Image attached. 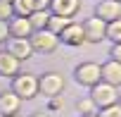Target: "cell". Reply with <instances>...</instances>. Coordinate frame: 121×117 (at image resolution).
Masks as SVG:
<instances>
[{
  "label": "cell",
  "mask_w": 121,
  "mask_h": 117,
  "mask_svg": "<svg viewBox=\"0 0 121 117\" xmlns=\"http://www.w3.org/2000/svg\"><path fill=\"white\" fill-rule=\"evenodd\" d=\"M64 86H67V79H64L62 72L50 69V72H43L38 77V96L55 98V96H59V93L64 91Z\"/></svg>",
  "instance_id": "1"
},
{
  "label": "cell",
  "mask_w": 121,
  "mask_h": 117,
  "mask_svg": "<svg viewBox=\"0 0 121 117\" xmlns=\"http://www.w3.org/2000/svg\"><path fill=\"white\" fill-rule=\"evenodd\" d=\"M12 91L22 100H33L38 96V77L31 72H19L17 77H12Z\"/></svg>",
  "instance_id": "2"
},
{
  "label": "cell",
  "mask_w": 121,
  "mask_h": 117,
  "mask_svg": "<svg viewBox=\"0 0 121 117\" xmlns=\"http://www.w3.org/2000/svg\"><path fill=\"white\" fill-rule=\"evenodd\" d=\"M29 43H31L33 53H43V55H50V53H55V50L59 48V38H57L52 31H48V29L33 31V34L29 36Z\"/></svg>",
  "instance_id": "3"
},
{
  "label": "cell",
  "mask_w": 121,
  "mask_h": 117,
  "mask_svg": "<svg viewBox=\"0 0 121 117\" xmlns=\"http://www.w3.org/2000/svg\"><path fill=\"white\" fill-rule=\"evenodd\" d=\"M90 100L97 105V110L114 105V103H119V88L107 81H97L95 86H90Z\"/></svg>",
  "instance_id": "4"
},
{
  "label": "cell",
  "mask_w": 121,
  "mask_h": 117,
  "mask_svg": "<svg viewBox=\"0 0 121 117\" xmlns=\"http://www.w3.org/2000/svg\"><path fill=\"white\" fill-rule=\"evenodd\" d=\"M74 79H76L78 86L90 88V86H95L97 81H102V69H100L97 62H90V60H88V62L76 65V69H74Z\"/></svg>",
  "instance_id": "5"
},
{
  "label": "cell",
  "mask_w": 121,
  "mask_h": 117,
  "mask_svg": "<svg viewBox=\"0 0 121 117\" xmlns=\"http://www.w3.org/2000/svg\"><path fill=\"white\" fill-rule=\"evenodd\" d=\"M81 26H83V38H86V43H102L104 41V31H107V24L100 19V17H88V19H83L81 22Z\"/></svg>",
  "instance_id": "6"
},
{
  "label": "cell",
  "mask_w": 121,
  "mask_h": 117,
  "mask_svg": "<svg viewBox=\"0 0 121 117\" xmlns=\"http://www.w3.org/2000/svg\"><path fill=\"white\" fill-rule=\"evenodd\" d=\"M57 38H59V43H64V45H69V48H78V45H83L86 38H83V26H81V22L71 19V22L62 29V34H59Z\"/></svg>",
  "instance_id": "7"
},
{
  "label": "cell",
  "mask_w": 121,
  "mask_h": 117,
  "mask_svg": "<svg viewBox=\"0 0 121 117\" xmlns=\"http://www.w3.org/2000/svg\"><path fill=\"white\" fill-rule=\"evenodd\" d=\"M95 17H100L104 24L112 22V19H119L121 17V3H119V0H97Z\"/></svg>",
  "instance_id": "8"
},
{
  "label": "cell",
  "mask_w": 121,
  "mask_h": 117,
  "mask_svg": "<svg viewBox=\"0 0 121 117\" xmlns=\"http://www.w3.org/2000/svg\"><path fill=\"white\" fill-rule=\"evenodd\" d=\"M5 43H7V53L14 55L19 62L31 60V57H33V48H31L29 38H7Z\"/></svg>",
  "instance_id": "9"
},
{
  "label": "cell",
  "mask_w": 121,
  "mask_h": 117,
  "mask_svg": "<svg viewBox=\"0 0 121 117\" xmlns=\"http://www.w3.org/2000/svg\"><path fill=\"white\" fill-rule=\"evenodd\" d=\"M81 10V0H50V12L59 17H76Z\"/></svg>",
  "instance_id": "10"
},
{
  "label": "cell",
  "mask_w": 121,
  "mask_h": 117,
  "mask_svg": "<svg viewBox=\"0 0 121 117\" xmlns=\"http://www.w3.org/2000/svg\"><path fill=\"white\" fill-rule=\"evenodd\" d=\"M7 29H10V38H29L33 34L29 17H10L7 19Z\"/></svg>",
  "instance_id": "11"
},
{
  "label": "cell",
  "mask_w": 121,
  "mask_h": 117,
  "mask_svg": "<svg viewBox=\"0 0 121 117\" xmlns=\"http://www.w3.org/2000/svg\"><path fill=\"white\" fill-rule=\"evenodd\" d=\"M22 72V62L17 60L14 55H10L7 50H0V77L12 79Z\"/></svg>",
  "instance_id": "12"
},
{
  "label": "cell",
  "mask_w": 121,
  "mask_h": 117,
  "mask_svg": "<svg viewBox=\"0 0 121 117\" xmlns=\"http://www.w3.org/2000/svg\"><path fill=\"white\" fill-rule=\"evenodd\" d=\"M22 98L14 96V91H0V115H17L22 110Z\"/></svg>",
  "instance_id": "13"
},
{
  "label": "cell",
  "mask_w": 121,
  "mask_h": 117,
  "mask_svg": "<svg viewBox=\"0 0 121 117\" xmlns=\"http://www.w3.org/2000/svg\"><path fill=\"white\" fill-rule=\"evenodd\" d=\"M100 69H102V81H107V84H112V86H121V62H116V60H107L104 65H100Z\"/></svg>",
  "instance_id": "14"
},
{
  "label": "cell",
  "mask_w": 121,
  "mask_h": 117,
  "mask_svg": "<svg viewBox=\"0 0 121 117\" xmlns=\"http://www.w3.org/2000/svg\"><path fill=\"white\" fill-rule=\"evenodd\" d=\"M71 19H74V17H59V15H52V12H50V19H48L45 29H48V31H52L55 36H59V34H62V29H64Z\"/></svg>",
  "instance_id": "15"
},
{
  "label": "cell",
  "mask_w": 121,
  "mask_h": 117,
  "mask_svg": "<svg viewBox=\"0 0 121 117\" xmlns=\"http://www.w3.org/2000/svg\"><path fill=\"white\" fill-rule=\"evenodd\" d=\"M48 19H50V10H36V12L29 15V22H31V29H33V31L45 29Z\"/></svg>",
  "instance_id": "16"
},
{
  "label": "cell",
  "mask_w": 121,
  "mask_h": 117,
  "mask_svg": "<svg viewBox=\"0 0 121 117\" xmlns=\"http://www.w3.org/2000/svg\"><path fill=\"white\" fill-rule=\"evenodd\" d=\"M104 41H112V43H121V17H119V19H112V22H107Z\"/></svg>",
  "instance_id": "17"
},
{
  "label": "cell",
  "mask_w": 121,
  "mask_h": 117,
  "mask_svg": "<svg viewBox=\"0 0 121 117\" xmlns=\"http://www.w3.org/2000/svg\"><path fill=\"white\" fill-rule=\"evenodd\" d=\"M74 107H76V115H95V112H97V105L90 100V96H86V98H78Z\"/></svg>",
  "instance_id": "18"
},
{
  "label": "cell",
  "mask_w": 121,
  "mask_h": 117,
  "mask_svg": "<svg viewBox=\"0 0 121 117\" xmlns=\"http://www.w3.org/2000/svg\"><path fill=\"white\" fill-rule=\"evenodd\" d=\"M12 15L14 17H29L31 15V7H29V0H12Z\"/></svg>",
  "instance_id": "19"
},
{
  "label": "cell",
  "mask_w": 121,
  "mask_h": 117,
  "mask_svg": "<svg viewBox=\"0 0 121 117\" xmlns=\"http://www.w3.org/2000/svg\"><path fill=\"white\" fill-rule=\"evenodd\" d=\"M97 117H121V105L114 103V105L100 107V110H97Z\"/></svg>",
  "instance_id": "20"
},
{
  "label": "cell",
  "mask_w": 121,
  "mask_h": 117,
  "mask_svg": "<svg viewBox=\"0 0 121 117\" xmlns=\"http://www.w3.org/2000/svg\"><path fill=\"white\" fill-rule=\"evenodd\" d=\"M10 17H14V15H12V5L7 3V0H0V19L7 22Z\"/></svg>",
  "instance_id": "21"
},
{
  "label": "cell",
  "mask_w": 121,
  "mask_h": 117,
  "mask_svg": "<svg viewBox=\"0 0 121 117\" xmlns=\"http://www.w3.org/2000/svg\"><path fill=\"white\" fill-rule=\"evenodd\" d=\"M29 7H31V12H36V10H50V0H29Z\"/></svg>",
  "instance_id": "22"
},
{
  "label": "cell",
  "mask_w": 121,
  "mask_h": 117,
  "mask_svg": "<svg viewBox=\"0 0 121 117\" xmlns=\"http://www.w3.org/2000/svg\"><path fill=\"white\" fill-rule=\"evenodd\" d=\"M109 60L121 62V43H112V48H109Z\"/></svg>",
  "instance_id": "23"
},
{
  "label": "cell",
  "mask_w": 121,
  "mask_h": 117,
  "mask_svg": "<svg viewBox=\"0 0 121 117\" xmlns=\"http://www.w3.org/2000/svg\"><path fill=\"white\" fill-rule=\"evenodd\" d=\"M7 38H10V29H7V22H5V19H0V45H3Z\"/></svg>",
  "instance_id": "24"
},
{
  "label": "cell",
  "mask_w": 121,
  "mask_h": 117,
  "mask_svg": "<svg viewBox=\"0 0 121 117\" xmlns=\"http://www.w3.org/2000/svg\"><path fill=\"white\" fill-rule=\"evenodd\" d=\"M62 107V100H59V96H55V98H50V110L55 112V110H59Z\"/></svg>",
  "instance_id": "25"
},
{
  "label": "cell",
  "mask_w": 121,
  "mask_h": 117,
  "mask_svg": "<svg viewBox=\"0 0 121 117\" xmlns=\"http://www.w3.org/2000/svg\"><path fill=\"white\" fill-rule=\"evenodd\" d=\"M31 117H50V115H48V112H33Z\"/></svg>",
  "instance_id": "26"
},
{
  "label": "cell",
  "mask_w": 121,
  "mask_h": 117,
  "mask_svg": "<svg viewBox=\"0 0 121 117\" xmlns=\"http://www.w3.org/2000/svg\"><path fill=\"white\" fill-rule=\"evenodd\" d=\"M78 117H97V112L95 115H78Z\"/></svg>",
  "instance_id": "27"
},
{
  "label": "cell",
  "mask_w": 121,
  "mask_h": 117,
  "mask_svg": "<svg viewBox=\"0 0 121 117\" xmlns=\"http://www.w3.org/2000/svg\"><path fill=\"white\" fill-rule=\"evenodd\" d=\"M3 117H19V115H3Z\"/></svg>",
  "instance_id": "28"
},
{
  "label": "cell",
  "mask_w": 121,
  "mask_h": 117,
  "mask_svg": "<svg viewBox=\"0 0 121 117\" xmlns=\"http://www.w3.org/2000/svg\"><path fill=\"white\" fill-rule=\"evenodd\" d=\"M119 105H121V93H119Z\"/></svg>",
  "instance_id": "29"
},
{
  "label": "cell",
  "mask_w": 121,
  "mask_h": 117,
  "mask_svg": "<svg viewBox=\"0 0 121 117\" xmlns=\"http://www.w3.org/2000/svg\"><path fill=\"white\" fill-rule=\"evenodd\" d=\"M7 3H12V0H7Z\"/></svg>",
  "instance_id": "30"
},
{
  "label": "cell",
  "mask_w": 121,
  "mask_h": 117,
  "mask_svg": "<svg viewBox=\"0 0 121 117\" xmlns=\"http://www.w3.org/2000/svg\"><path fill=\"white\" fill-rule=\"evenodd\" d=\"M0 50H3V48H0Z\"/></svg>",
  "instance_id": "31"
},
{
  "label": "cell",
  "mask_w": 121,
  "mask_h": 117,
  "mask_svg": "<svg viewBox=\"0 0 121 117\" xmlns=\"http://www.w3.org/2000/svg\"><path fill=\"white\" fill-rule=\"evenodd\" d=\"M119 3H121V0H119Z\"/></svg>",
  "instance_id": "32"
}]
</instances>
